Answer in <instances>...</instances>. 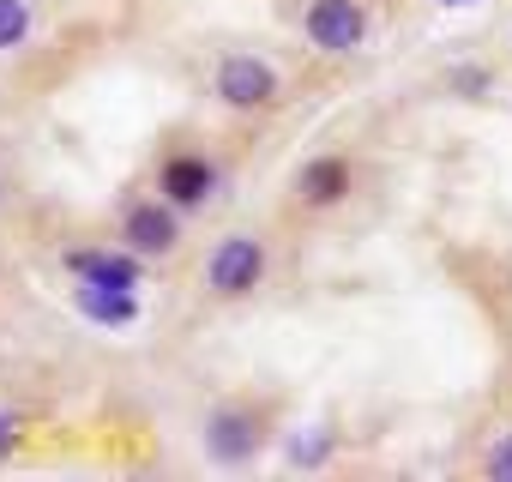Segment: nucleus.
Returning <instances> with one entry per match:
<instances>
[{"label": "nucleus", "instance_id": "1", "mask_svg": "<svg viewBox=\"0 0 512 482\" xmlns=\"http://www.w3.org/2000/svg\"><path fill=\"white\" fill-rule=\"evenodd\" d=\"M272 278V248L253 229H229L223 241H211V254H205V290L217 302H247V296H260Z\"/></svg>", "mask_w": 512, "mask_h": 482}, {"label": "nucleus", "instance_id": "5", "mask_svg": "<svg viewBox=\"0 0 512 482\" xmlns=\"http://www.w3.org/2000/svg\"><path fill=\"white\" fill-rule=\"evenodd\" d=\"M302 37H308V49L350 61V55L368 49L374 19H368L362 0H308V7H302Z\"/></svg>", "mask_w": 512, "mask_h": 482}, {"label": "nucleus", "instance_id": "4", "mask_svg": "<svg viewBox=\"0 0 512 482\" xmlns=\"http://www.w3.org/2000/svg\"><path fill=\"white\" fill-rule=\"evenodd\" d=\"M157 193H163L175 211L199 217V211H211V205L229 193V169H223L211 151H169V157L157 163Z\"/></svg>", "mask_w": 512, "mask_h": 482}, {"label": "nucleus", "instance_id": "13", "mask_svg": "<svg viewBox=\"0 0 512 482\" xmlns=\"http://www.w3.org/2000/svg\"><path fill=\"white\" fill-rule=\"evenodd\" d=\"M25 440H31V416H25L19 404H0V464L19 458V452H25Z\"/></svg>", "mask_w": 512, "mask_h": 482}, {"label": "nucleus", "instance_id": "14", "mask_svg": "<svg viewBox=\"0 0 512 482\" xmlns=\"http://www.w3.org/2000/svg\"><path fill=\"white\" fill-rule=\"evenodd\" d=\"M482 476L512 482V428H500V434L488 440V452H482Z\"/></svg>", "mask_w": 512, "mask_h": 482}, {"label": "nucleus", "instance_id": "16", "mask_svg": "<svg viewBox=\"0 0 512 482\" xmlns=\"http://www.w3.org/2000/svg\"><path fill=\"white\" fill-rule=\"evenodd\" d=\"M0 205H7V181H0Z\"/></svg>", "mask_w": 512, "mask_h": 482}, {"label": "nucleus", "instance_id": "3", "mask_svg": "<svg viewBox=\"0 0 512 482\" xmlns=\"http://www.w3.org/2000/svg\"><path fill=\"white\" fill-rule=\"evenodd\" d=\"M199 446L217 470H247L266 452V416L253 404H211L199 422Z\"/></svg>", "mask_w": 512, "mask_h": 482}, {"label": "nucleus", "instance_id": "8", "mask_svg": "<svg viewBox=\"0 0 512 482\" xmlns=\"http://www.w3.org/2000/svg\"><path fill=\"white\" fill-rule=\"evenodd\" d=\"M290 193H296L302 211H338V205L356 193V163H350L344 151H320V157H308V163L296 169Z\"/></svg>", "mask_w": 512, "mask_h": 482}, {"label": "nucleus", "instance_id": "15", "mask_svg": "<svg viewBox=\"0 0 512 482\" xmlns=\"http://www.w3.org/2000/svg\"><path fill=\"white\" fill-rule=\"evenodd\" d=\"M440 7H476V0H440Z\"/></svg>", "mask_w": 512, "mask_h": 482}, {"label": "nucleus", "instance_id": "6", "mask_svg": "<svg viewBox=\"0 0 512 482\" xmlns=\"http://www.w3.org/2000/svg\"><path fill=\"white\" fill-rule=\"evenodd\" d=\"M145 266L151 260H139L127 241H67L61 248V272L73 278V284H103V290H145Z\"/></svg>", "mask_w": 512, "mask_h": 482}, {"label": "nucleus", "instance_id": "11", "mask_svg": "<svg viewBox=\"0 0 512 482\" xmlns=\"http://www.w3.org/2000/svg\"><path fill=\"white\" fill-rule=\"evenodd\" d=\"M37 25H43L37 0H0V55H19L37 37Z\"/></svg>", "mask_w": 512, "mask_h": 482}, {"label": "nucleus", "instance_id": "12", "mask_svg": "<svg viewBox=\"0 0 512 482\" xmlns=\"http://www.w3.org/2000/svg\"><path fill=\"white\" fill-rule=\"evenodd\" d=\"M446 91L464 97V103H476V97L494 91V67H482V61H458V67H446Z\"/></svg>", "mask_w": 512, "mask_h": 482}, {"label": "nucleus", "instance_id": "2", "mask_svg": "<svg viewBox=\"0 0 512 482\" xmlns=\"http://www.w3.org/2000/svg\"><path fill=\"white\" fill-rule=\"evenodd\" d=\"M211 97L229 115H266L284 103V73L266 55H223L211 67Z\"/></svg>", "mask_w": 512, "mask_h": 482}, {"label": "nucleus", "instance_id": "9", "mask_svg": "<svg viewBox=\"0 0 512 482\" xmlns=\"http://www.w3.org/2000/svg\"><path fill=\"white\" fill-rule=\"evenodd\" d=\"M67 296H73V314H79V320H91V326H103V332H133V326L145 320V302H139V290L73 284Z\"/></svg>", "mask_w": 512, "mask_h": 482}, {"label": "nucleus", "instance_id": "7", "mask_svg": "<svg viewBox=\"0 0 512 482\" xmlns=\"http://www.w3.org/2000/svg\"><path fill=\"white\" fill-rule=\"evenodd\" d=\"M181 229H187V211H175L163 193H151V199H127L121 205V241L139 254V260H169L175 248H181Z\"/></svg>", "mask_w": 512, "mask_h": 482}, {"label": "nucleus", "instance_id": "10", "mask_svg": "<svg viewBox=\"0 0 512 482\" xmlns=\"http://www.w3.org/2000/svg\"><path fill=\"white\" fill-rule=\"evenodd\" d=\"M332 458H338L332 422H302V428L284 434V464H290V470H326Z\"/></svg>", "mask_w": 512, "mask_h": 482}]
</instances>
